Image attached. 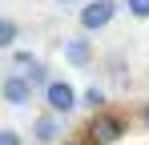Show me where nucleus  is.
<instances>
[{"label": "nucleus", "mask_w": 149, "mask_h": 145, "mask_svg": "<svg viewBox=\"0 0 149 145\" xmlns=\"http://www.w3.org/2000/svg\"><path fill=\"white\" fill-rule=\"evenodd\" d=\"M16 40H20V24L12 16H0V52H12Z\"/></svg>", "instance_id": "6e6552de"}, {"label": "nucleus", "mask_w": 149, "mask_h": 145, "mask_svg": "<svg viewBox=\"0 0 149 145\" xmlns=\"http://www.w3.org/2000/svg\"><path fill=\"white\" fill-rule=\"evenodd\" d=\"M0 145H24V137L16 129H0Z\"/></svg>", "instance_id": "9b49d317"}, {"label": "nucleus", "mask_w": 149, "mask_h": 145, "mask_svg": "<svg viewBox=\"0 0 149 145\" xmlns=\"http://www.w3.org/2000/svg\"><path fill=\"white\" fill-rule=\"evenodd\" d=\"M12 69L24 72L28 81H32V89H36V93H45V85L52 81V77H49V65H45L36 52H28V48H12Z\"/></svg>", "instance_id": "39448f33"}, {"label": "nucleus", "mask_w": 149, "mask_h": 145, "mask_svg": "<svg viewBox=\"0 0 149 145\" xmlns=\"http://www.w3.org/2000/svg\"><path fill=\"white\" fill-rule=\"evenodd\" d=\"M85 137H89V145H117L125 137V117L109 113V109H97L85 125Z\"/></svg>", "instance_id": "f257e3e1"}, {"label": "nucleus", "mask_w": 149, "mask_h": 145, "mask_svg": "<svg viewBox=\"0 0 149 145\" xmlns=\"http://www.w3.org/2000/svg\"><path fill=\"white\" fill-rule=\"evenodd\" d=\"M73 145H77V141H73Z\"/></svg>", "instance_id": "2eb2a0df"}, {"label": "nucleus", "mask_w": 149, "mask_h": 145, "mask_svg": "<svg viewBox=\"0 0 149 145\" xmlns=\"http://www.w3.org/2000/svg\"><path fill=\"white\" fill-rule=\"evenodd\" d=\"M77 105H81V93H77L69 81L52 77L49 85H45V109H49V113H56V117H69V113H77Z\"/></svg>", "instance_id": "7ed1b4c3"}, {"label": "nucleus", "mask_w": 149, "mask_h": 145, "mask_svg": "<svg viewBox=\"0 0 149 145\" xmlns=\"http://www.w3.org/2000/svg\"><path fill=\"white\" fill-rule=\"evenodd\" d=\"M61 133H65V125H61L56 113L45 109V113L32 117V141H36V145H56V141H61Z\"/></svg>", "instance_id": "0eeeda50"}, {"label": "nucleus", "mask_w": 149, "mask_h": 145, "mask_svg": "<svg viewBox=\"0 0 149 145\" xmlns=\"http://www.w3.org/2000/svg\"><path fill=\"white\" fill-rule=\"evenodd\" d=\"M61 56H65V65H73V69H89L93 65V40H89V32H77V36H65L61 40Z\"/></svg>", "instance_id": "423d86ee"}, {"label": "nucleus", "mask_w": 149, "mask_h": 145, "mask_svg": "<svg viewBox=\"0 0 149 145\" xmlns=\"http://www.w3.org/2000/svg\"><path fill=\"white\" fill-rule=\"evenodd\" d=\"M56 4H73V0H56Z\"/></svg>", "instance_id": "4468645a"}, {"label": "nucleus", "mask_w": 149, "mask_h": 145, "mask_svg": "<svg viewBox=\"0 0 149 145\" xmlns=\"http://www.w3.org/2000/svg\"><path fill=\"white\" fill-rule=\"evenodd\" d=\"M105 72H113V81L125 85V56H109V61H105Z\"/></svg>", "instance_id": "9d476101"}, {"label": "nucleus", "mask_w": 149, "mask_h": 145, "mask_svg": "<svg viewBox=\"0 0 149 145\" xmlns=\"http://www.w3.org/2000/svg\"><path fill=\"white\" fill-rule=\"evenodd\" d=\"M117 20V0H89L81 12H77V24L81 32H101Z\"/></svg>", "instance_id": "20e7f679"}, {"label": "nucleus", "mask_w": 149, "mask_h": 145, "mask_svg": "<svg viewBox=\"0 0 149 145\" xmlns=\"http://www.w3.org/2000/svg\"><path fill=\"white\" fill-rule=\"evenodd\" d=\"M0 101L4 105H12V109H28L32 101H36V89H32V81H28L24 72H4L0 77Z\"/></svg>", "instance_id": "f03ea898"}, {"label": "nucleus", "mask_w": 149, "mask_h": 145, "mask_svg": "<svg viewBox=\"0 0 149 145\" xmlns=\"http://www.w3.org/2000/svg\"><path fill=\"white\" fill-rule=\"evenodd\" d=\"M125 12L133 20H149V0H125Z\"/></svg>", "instance_id": "1a4fd4ad"}, {"label": "nucleus", "mask_w": 149, "mask_h": 145, "mask_svg": "<svg viewBox=\"0 0 149 145\" xmlns=\"http://www.w3.org/2000/svg\"><path fill=\"white\" fill-rule=\"evenodd\" d=\"M141 125H145V129H149V101H145V105H141Z\"/></svg>", "instance_id": "ddd939ff"}, {"label": "nucleus", "mask_w": 149, "mask_h": 145, "mask_svg": "<svg viewBox=\"0 0 149 145\" xmlns=\"http://www.w3.org/2000/svg\"><path fill=\"white\" fill-rule=\"evenodd\" d=\"M85 101H89L93 109H101V105H105V93H101V89H89V93H85Z\"/></svg>", "instance_id": "f8f14e48"}]
</instances>
